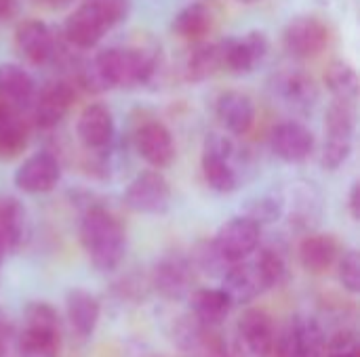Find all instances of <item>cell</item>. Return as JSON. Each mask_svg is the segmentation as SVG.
Listing matches in <instances>:
<instances>
[{"label": "cell", "mask_w": 360, "mask_h": 357, "mask_svg": "<svg viewBox=\"0 0 360 357\" xmlns=\"http://www.w3.org/2000/svg\"><path fill=\"white\" fill-rule=\"evenodd\" d=\"M34 2L40 4V6H44V8H49V11H59V8L70 6L74 0H34Z\"/></svg>", "instance_id": "38"}, {"label": "cell", "mask_w": 360, "mask_h": 357, "mask_svg": "<svg viewBox=\"0 0 360 357\" xmlns=\"http://www.w3.org/2000/svg\"><path fill=\"white\" fill-rule=\"evenodd\" d=\"M59 349L61 324L55 307L44 301L27 303L17 332V357H59Z\"/></svg>", "instance_id": "5"}, {"label": "cell", "mask_w": 360, "mask_h": 357, "mask_svg": "<svg viewBox=\"0 0 360 357\" xmlns=\"http://www.w3.org/2000/svg\"><path fill=\"white\" fill-rule=\"evenodd\" d=\"M0 357H17V330L0 314Z\"/></svg>", "instance_id": "35"}, {"label": "cell", "mask_w": 360, "mask_h": 357, "mask_svg": "<svg viewBox=\"0 0 360 357\" xmlns=\"http://www.w3.org/2000/svg\"><path fill=\"white\" fill-rule=\"evenodd\" d=\"M74 99H76V93L72 88V84H68L63 80H55V82L44 84L34 95V99L30 103V107H32V122L40 130L55 128L68 116Z\"/></svg>", "instance_id": "14"}, {"label": "cell", "mask_w": 360, "mask_h": 357, "mask_svg": "<svg viewBox=\"0 0 360 357\" xmlns=\"http://www.w3.org/2000/svg\"><path fill=\"white\" fill-rule=\"evenodd\" d=\"M80 246L97 271H114L127 255V231L103 206H91L80 221Z\"/></svg>", "instance_id": "2"}, {"label": "cell", "mask_w": 360, "mask_h": 357, "mask_svg": "<svg viewBox=\"0 0 360 357\" xmlns=\"http://www.w3.org/2000/svg\"><path fill=\"white\" fill-rule=\"evenodd\" d=\"M276 93L281 99L295 109H310L319 99V90L314 80L304 72H285L276 78Z\"/></svg>", "instance_id": "27"}, {"label": "cell", "mask_w": 360, "mask_h": 357, "mask_svg": "<svg viewBox=\"0 0 360 357\" xmlns=\"http://www.w3.org/2000/svg\"><path fill=\"white\" fill-rule=\"evenodd\" d=\"M27 147V122L23 109L0 99V162L19 158Z\"/></svg>", "instance_id": "22"}, {"label": "cell", "mask_w": 360, "mask_h": 357, "mask_svg": "<svg viewBox=\"0 0 360 357\" xmlns=\"http://www.w3.org/2000/svg\"><path fill=\"white\" fill-rule=\"evenodd\" d=\"M283 210H285V202H283L281 194L268 191V194H262V196H255L253 200H249L245 215L249 219H253L255 223L266 225V223L278 221L283 217Z\"/></svg>", "instance_id": "32"}, {"label": "cell", "mask_w": 360, "mask_h": 357, "mask_svg": "<svg viewBox=\"0 0 360 357\" xmlns=\"http://www.w3.org/2000/svg\"><path fill=\"white\" fill-rule=\"evenodd\" d=\"M36 95V82L27 69L17 63H0V99L17 105L27 107Z\"/></svg>", "instance_id": "26"}, {"label": "cell", "mask_w": 360, "mask_h": 357, "mask_svg": "<svg viewBox=\"0 0 360 357\" xmlns=\"http://www.w3.org/2000/svg\"><path fill=\"white\" fill-rule=\"evenodd\" d=\"M327 337L314 318L300 316L283 332H276L272 357H325Z\"/></svg>", "instance_id": "10"}, {"label": "cell", "mask_w": 360, "mask_h": 357, "mask_svg": "<svg viewBox=\"0 0 360 357\" xmlns=\"http://www.w3.org/2000/svg\"><path fill=\"white\" fill-rule=\"evenodd\" d=\"M356 135V103L333 99L325 114V145L321 151V166L338 170L352 154Z\"/></svg>", "instance_id": "6"}, {"label": "cell", "mask_w": 360, "mask_h": 357, "mask_svg": "<svg viewBox=\"0 0 360 357\" xmlns=\"http://www.w3.org/2000/svg\"><path fill=\"white\" fill-rule=\"evenodd\" d=\"M171 185L167 177L152 168L139 173L124 189V204L139 215H165L171 208Z\"/></svg>", "instance_id": "12"}, {"label": "cell", "mask_w": 360, "mask_h": 357, "mask_svg": "<svg viewBox=\"0 0 360 357\" xmlns=\"http://www.w3.org/2000/svg\"><path fill=\"white\" fill-rule=\"evenodd\" d=\"M215 114L221 126L234 135L243 137L251 130L255 122V103L247 93L240 90H226L217 97L215 103Z\"/></svg>", "instance_id": "21"}, {"label": "cell", "mask_w": 360, "mask_h": 357, "mask_svg": "<svg viewBox=\"0 0 360 357\" xmlns=\"http://www.w3.org/2000/svg\"><path fill=\"white\" fill-rule=\"evenodd\" d=\"M340 282L350 295L360 292V255L359 250H346L338 265Z\"/></svg>", "instance_id": "33"}, {"label": "cell", "mask_w": 360, "mask_h": 357, "mask_svg": "<svg viewBox=\"0 0 360 357\" xmlns=\"http://www.w3.org/2000/svg\"><path fill=\"white\" fill-rule=\"evenodd\" d=\"M4 255H6V250H4V248L0 246V263H2V259H4Z\"/></svg>", "instance_id": "40"}, {"label": "cell", "mask_w": 360, "mask_h": 357, "mask_svg": "<svg viewBox=\"0 0 360 357\" xmlns=\"http://www.w3.org/2000/svg\"><path fill=\"white\" fill-rule=\"evenodd\" d=\"M234 303L224 288H198L190 292L192 318L207 326H221Z\"/></svg>", "instance_id": "25"}, {"label": "cell", "mask_w": 360, "mask_h": 357, "mask_svg": "<svg viewBox=\"0 0 360 357\" xmlns=\"http://www.w3.org/2000/svg\"><path fill=\"white\" fill-rule=\"evenodd\" d=\"M221 46V67L232 76H247L255 72L270 50V40L266 32L251 29L243 36H230L219 40Z\"/></svg>", "instance_id": "8"}, {"label": "cell", "mask_w": 360, "mask_h": 357, "mask_svg": "<svg viewBox=\"0 0 360 357\" xmlns=\"http://www.w3.org/2000/svg\"><path fill=\"white\" fill-rule=\"evenodd\" d=\"M213 11L202 2H192L184 6L171 21L175 36L184 40H200L213 29Z\"/></svg>", "instance_id": "29"}, {"label": "cell", "mask_w": 360, "mask_h": 357, "mask_svg": "<svg viewBox=\"0 0 360 357\" xmlns=\"http://www.w3.org/2000/svg\"><path fill=\"white\" fill-rule=\"evenodd\" d=\"M236 2H240V4H257L259 0H236Z\"/></svg>", "instance_id": "39"}, {"label": "cell", "mask_w": 360, "mask_h": 357, "mask_svg": "<svg viewBox=\"0 0 360 357\" xmlns=\"http://www.w3.org/2000/svg\"><path fill=\"white\" fill-rule=\"evenodd\" d=\"M211 242H213L217 255L228 265H232V263L249 259L259 248L262 225L255 223L253 219H249L247 215L232 217L217 229V234Z\"/></svg>", "instance_id": "9"}, {"label": "cell", "mask_w": 360, "mask_h": 357, "mask_svg": "<svg viewBox=\"0 0 360 357\" xmlns=\"http://www.w3.org/2000/svg\"><path fill=\"white\" fill-rule=\"evenodd\" d=\"M133 145L137 156L156 170L169 168L177 156L175 139L162 122H143L133 135Z\"/></svg>", "instance_id": "17"}, {"label": "cell", "mask_w": 360, "mask_h": 357, "mask_svg": "<svg viewBox=\"0 0 360 357\" xmlns=\"http://www.w3.org/2000/svg\"><path fill=\"white\" fill-rule=\"evenodd\" d=\"M297 255H300L302 267L308 274L323 276L335 265L340 257V244L329 234H310L300 242Z\"/></svg>", "instance_id": "23"}, {"label": "cell", "mask_w": 360, "mask_h": 357, "mask_svg": "<svg viewBox=\"0 0 360 357\" xmlns=\"http://www.w3.org/2000/svg\"><path fill=\"white\" fill-rule=\"evenodd\" d=\"M348 213L352 217V221L360 219V181H354L348 194Z\"/></svg>", "instance_id": "36"}, {"label": "cell", "mask_w": 360, "mask_h": 357, "mask_svg": "<svg viewBox=\"0 0 360 357\" xmlns=\"http://www.w3.org/2000/svg\"><path fill=\"white\" fill-rule=\"evenodd\" d=\"M325 357H360V341L354 330H340L325 345Z\"/></svg>", "instance_id": "34"}, {"label": "cell", "mask_w": 360, "mask_h": 357, "mask_svg": "<svg viewBox=\"0 0 360 357\" xmlns=\"http://www.w3.org/2000/svg\"><path fill=\"white\" fill-rule=\"evenodd\" d=\"M325 86L329 88L333 99L350 101V103H356V99H359V74L344 59H335V61H331L327 65V69H325Z\"/></svg>", "instance_id": "30"}, {"label": "cell", "mask_w": 360, "mask_h": 357, "mask_svg": "<svg viewBox=\"0 0 360 357\" xmlns=\"http://www.w3.org/2000/svg\"><path fill=\"white\" fill-rule=\"evenodd\" d=\"M76 135L86 151L93 154L105 151L116 135V124L110 107L103 103H89L78 116Z\"/></svg>", "instance_id": "18"}, {"label": "cell", "mask_w": 360, "mask_h": 357, "mask_svg": "<svg viewBox=\"0 0 360 357\" xmlns=\"http://www.w3.org/2000/svg\"><path fill=\"white\" fill-rule=\"evenodd\" d=\"M331 32L316 15H297L283 29V48L295 59H314L329 46Z\"/></svg>", "instance_id": "11"}, {"label": "cell", "mask_w": 360, "mask_h": 357, "mask_svg": "<svg viewBox=\"0 0 360 357\" xmlns=\"http://www.w3.org/2000/svg\"><path fill=\"white\" fill-rule=\"evenodd\" d=\"M15 48L32 65L55 61L59 44L51 27L40 19H23L15 27Z\"/></svg>", "instance_id": "15"}, {"label": "cell", "mask_w": 360, "mask_h": 357, "mask_svg": "<svg viewBox=\"0 0 360 357\" xmlns=\"http://www.w3.org/2000/svg\"><path fill=\"white\" fill-rule=\"evenodd\" d=\"M285 259L272 248H257L249 259L232 263L224 271V290L232 303H251L285 278Z\"/></svg>", "instance_id": "3"}, {"label": "cell", "mask_w": 360, "mask_h": 357, "mask_svg": "<svg viewBox=\"0 0 360 357\" xmlns=\"http://www.w3.org/2000/svg\"><path fill=\"white\" fill-rule=\"evenodd\" d=\"M219 72H224L219 42L200 44L190 53L188 63H186V76L190 82H205Z\"/></svg>", "instance_id": "31"}, {"label": "cell", "mask_w": 360, "mask_h": 357, "mask_svg": "<svg viewBox=\"0 0 360 357\" xmlns=\"http://www.w3.org/2000/svg\"><path fill=\"white\" fill-rule=\"evenodd\" d=\"M59 179H61V164L49 151L32 154L17 166L13 175L15 187L27 196H42L53 191Z\"/></svg>", "instance_id": "13"}, {"label": "cell", "mask_w": 360, "mask_h": 357, "mask_svg": "<svg viewBox=\"0 0 360 357\" xmlns=\"http://www.w3.org/2000/svg\"><path fill=\"white\" fill-rule=\"evenodd\" d=\"M276 324L264 309H247L238 318V347L247 357H272Z\"/></svg>", "instance_id": "16"}, {"label": "cell", "mask_w": 360, "mask_h": 357, "mask_svg": "<svg viewBox=\"0 0 360 357\" xmlns=\"http://www.w3.org/2000/svg\"><path fill=\"white\" fill-rule=\"evenodd\" d=\"M270 147L287 164H302L314 151V135L300 122H281L270 135Z\"/></svg>", "instance_id": "20"}, {"label": "cell", "mask_w": 360, "mask_h": 357, "mask_svg": "<svg viewBox=\"0 0 360 357\" xmlns=\"http://www.w3.org/2000/svg\"><path fill=\"white\" fill-rule=\"evenodd\" d=\"M127 13V0H86L68 15L63 36L72 46L89 50L97 46L110 29L124 21Z\"/></svg>", "instance_id": "4"}, {"label": "cell", "mask_w": 360, "mask_h": 357, "mask_svg": "<svg viewBox=\"0 0 360 357\" xmlns=\"http://www.w3.org/2000/svg\"><path fill=\"white\" fill-rule=\"evenodd\" d=\"M156 74V55L139 46H110L78 67V82L89 93L137 88Z\"/></svg>", "instance_id": "1"}, {"label": "cell", "mask_w": 360, "mask_h": 357, "mask_svg": "<svg viewBox=\"0 0 360 357\" xmlns=\"http://www.w3.org/2000/svg\"><path fill=\"white\" fill-rule=\"evenodd\" d=\"M27 215L19 200L0 198V246L6 252H13L21 246L25 238Z\"/></svg>", "instance_id": "28"}, {"label": "cell", "mask_w": 360, "mask_h": 357, "mask_svg": "<svg viewBox=\"0 0 360 357\" xmlns=\"http://www.w3.org/2000/svg\"><path fill=\"white\" fill-rule=\"evenodd\" d=\"M202 177L207 185L217 194H232L240 185V175L236 166L234 141L226 135L211 133L202 143L200 156Z\"/></svg>", "instance_id": "7"}, {"label": "cell", "mask_w": 360, "mask_h": 357, "mask_svg": "<svg viewBox=\"0 0 360 357\" xmlns=\"http://www.w3.org/2000/svg\"><path fill=\"white\" fill-rule=\"evenodd\" d=\"M152 284L165 299L175 301L190 297L194 284V263L184 255H167L156 263Z\"/></svg>", "instance_id": "19"}, {"label": "cell", "mask_w": 360, "mask_h": 357, "mask_svg": "<svg viewBox=\"0 0 360 357\" xmlns=\"http://www.w3.org/2000/svg\"><path fill=\"white\" fill-rule=\"evenodd\" d=\"M65 314L70 320L72 330L80 339H89L99 322L101 316V305L95 295H91L84 288H74L65 297Z\"/></svg>", "instance_id": "24"}, {"label": "cell", "mask_w": 360, "mask_h": 357, "mask_svg": "<svg viewBox=\"0 0 360 357\" xmlns=\"http://www.w3.org/2000/svg\"><path fill=\"white\" fill-rule=\"evenodd\" d=\"M17 11H19L17 0H0V23H6V21L15 19Z\"/></svg>", "instance_id": "37"}]
</instances>
